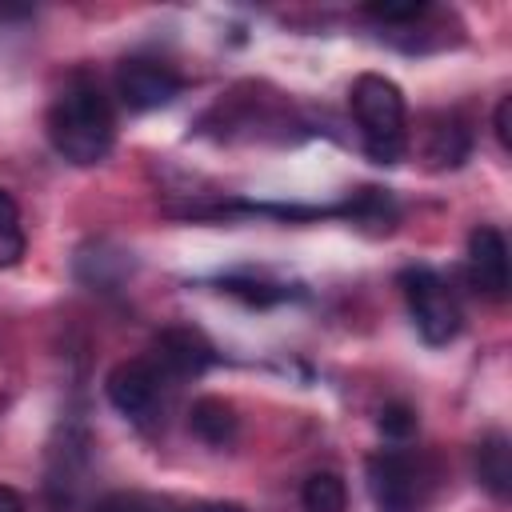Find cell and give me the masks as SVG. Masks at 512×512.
Instances as JSON below:
<instances>
[{"instance_id":"obj_15","label":"cell","mask_w":512,"mask_h":512,"mask_svg":"<svg viewBox=\"0 0 512 512\" xmlns=\"http://www.w3.org/2000/svg\"><path fill=\"white\" fill-rule=\"evenodd\" d=\"M96 512H172V504L148 492H108L96 504Z\"/></svg>"},{"instance_id":"obj_7","label":"cell","mask_w":512,"mask_h":512,"mask_svg":"<svg viewBox=\"0 0 512 512\" xmlns=\"http://www.w3.org/2000/svg\"><path fill=\"white\" fill-rule=\"evenodd\" d=\"M212 344L204 340V332L196 328H164L152 344V364L168 376V380H188V376H200L208 364H212Z\"/></svg>"},{"instance_id":"obj_20","label":"cell","mask_w":512,"mask_h":512,"mask_svg":"<svg viewBox=\"0 0 512 512\" xmlns=\"http://www.w3.org/2000/svg\"><path fill=\"white\" fill-rule=\"evenodd\" d=\"M180 512H244L240 504H220V500H204V504H188Z\"/></svg>"},{"instance_id":"obj_2","label":"cell","mask_w":512,"mask_h":512,"mask_svg":"<svg viewBox=\"0 0 512 512\" xmlns=\"http://www.w3.org/2000/svg\"><path fill=\"white\" fill-rule=\"evenodd\" d=\"M352 116L360 124V140L364 152L376 164H396L408 152V108H404V92L376 72L356 76L352 92H348Z\"/></svg>"},{"instance_id":"obj_11","label":"cell","mask_w":512,"mask_h":512,"mask_svg":"<svg viewBox=\"0 0 512 512\" xmlns=\"http://www.w3.org/2000/svg\"><path fill=\"white\" fill-rule=\"evenodd\" d=\"M476 476L492 496H508L512 492V448L504 432H488L476 444Z\"/></svg>"},{"instance_id":"obj_14","label":"cell","mask_w":512,"mask_h":512,"mask_svg":"<svg viewBox=\"0 0 512 512\" xmlns=\"http://www.w3.org/2000/svg\"><path fill=\"white\" fill-rule=\"evenodd\" d=\"M348 216L360 220V224H372L376 232H388L392 220H396V204H392L388 192H380V188H364V192L348 204Z\"/></svg>"},{"instance_id":"obj_16","label":"cell","mask_w":512,"mask_h":512,"mask_svg":"<svg viewBox=\"0 0 512 512\" xmlns=\"http://www.w3.org/2000/svg\"><path fill=\"white\" fill-rule=\"evenodd\" d=\"M376 424H380V432H384L388 440L400 444V440H408V436L416 432V412H412L408 404H384Z\"/></svg>"},{"instance_id":"obj_18","label":"cell","mask_w":512,"mask_h":512,"mask_svg":"<svg viewBox=\"0 0 512 512\" xmlns=\"http://www.w3.org/2000/svg\"><path fill=\"white\" fill-rule=\"evenodd\" d=\"M508 112H512V100L504 96V100H500V108H496V140H500L504 148L512 144V140H508Z\"/></svg>"},{"instance_id":"obj_3","label":"cell","mask_w":512,"mask_h":512,"mask_svg":"<svg viewBox=\"0 0 512 512\" xmlns=\"http://www.w3.org/2000/svg\"><path fill=\"white\" fill-rule=\"evenodd\" d=\"M400 288H404L412 324L424 336V344H448V340H456L460 320H464L460 316V300H456V292L448 288V280L436 268H424V264L404 268L400 272Z\"/></svg>"},{"instance_id":"obj_4","label":"cell","mask_w":512,"mask_h":512,"mask_svg":"<svg viewBox=\"0 0 512 512\" xmlns=\"http://www.w3.org/2000/svg\"><path fill=\"white\" fill-rule=\"evenodd\" d=\"M368 492L376 512H420L428 492V472L408 448H380L368 456Z\"/></svg>"},{"instance_id":"obj_17","label":"cell","mask_w":512,"mask_h":512,"mask_svg":"<svg viewBox=\"0 0 512 512\" xmlns=\"http://www.w3.org/2000/svg\"><path fill=\"white\" fill-rule=\"evenodd\" d=\"M372 20L380 24H416L420 16H428V4L424 0H408V4H368L364 8Z\"/></svg>"},{"instance_id":"obj_6","label":"cell","mask_w":512,"mask_h":512,"mask_svg":"<svg viewBox=\"0 0 512 512\" xmlns=\"http://www.w3.org/2000/svg\"><path fill=\"white\" fill-rule=\"evenodd\" d=\"M184 80L160 64V60H144V56H132L116 68V96L124 108L132 112H152V108H164L180 96Z\"/></svg>"},{"instance_id":"obj_10","label":"cell","mask_w":512,"mask_h":512,"mask_svg":"<svg viewBox=\"0 0 512 512\" xmlns=\"http://www.w3.org/2000/svg\"><path fill=\"white\" fill-rule=\"evenodd\" d=\"M188 428L196 440L212 444V448H224L236 440V428H240V416L228 400L220 396H200L192 408H188Z\"/></svg>"},{"instance_id":"obj_9","label":"cell","mask_w":512,"mask_h":512,"mask_svg":"<svg viewBox=\"0 0 512 512\" xmlns=\"http://www.w3.org/2000/svg\"><path fill=\"white\" fill-rule=\"evenodd\" d=\"M472 152V132L456 112H432L420 128V156L428 168H460Z\"/></svg>"},{"instance_id":"obj_1","label":"cell","mask_w":512,"mask_h":512,"mask_svg":"<svg viewBox=\"0 0 512 512\" xmlns=\"http://www.w3.org/2000/svg\"><path fill=\"white\" fill-rule=\"evenodd\" d=\"M48 140L68 164H100L116 140V116L96 80L76 76L48 108Z\"/></svg>"},{"instance_id":"obj_12","label":"cell","mask_w":512,"mask_h":512,"mask_svg":"<svg viewBox=\"0 0 512 512\" xmlns=\"http://www.w3.org/2000/svg\"><path fill=\"white\" fill-rule=\"evenodd\" d=\"M304 512H344L348 508V488L336 472H312L300 488Z\"/></svg>"},{"instance_id":"obj_19","label":"cell","mask_w":512,"mask_h":512,"mask_svg":"<svg viewBox=\"0 0 512 512\" xmlns=\"http://www.w3.org/2000/svg\"><path fill=\"white\" fill-rule=\"evenodd\" d=\"M0 512H24V496L16 488H4L0 484Z\"/></svg>"},{"instance_id":"obj_5","label":"cell","mask_w":512,"mask_h":512,"mask_svg":"<svg viewBox=\"0 0 512 512\" xmlns=\"http://www.w3.org/2000/svg\"><path fill=\"white\" fill-rule=\"evenodd\" d=\"M168 384L172 380L152 364V356H136V360H120L108 372L104 392H108V400L120 416H128L132 424H152L164 408Z\"/></svg>"},{"instance_id":"obj_13","label":"cell","mask_w":512,"mask_h":512,"mask_svg":"<svg viewBox=\"0 0 512 512\" xmlns=\"http://www.w3.org/2000/svg\"><path fill=\"white\" fill-rule=\"evenodd\" d=\"M24 224H20V208L16 200L0 188V268H16L24 260Z\"/></svg>"},{"instance_id":"obj_8","label":"cell","mask_w":512,"mask_h":512,"mask_svg":"<svg viewBox=\"0 0 512 512\" xmlns=\"http://www.w3.org/2000/svg\"><path fill=\"white\" fill-rule=\"evenodd\" d=\"M468 276L484 296H492V300L508 296V244H504L500 228H492V224L472 228V236H468Z\"/></svg>"}]
</instances>
